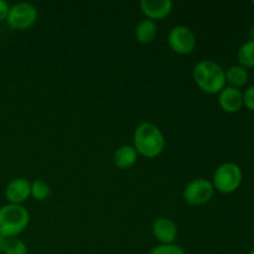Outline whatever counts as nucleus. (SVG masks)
I'll return each mask as SVG.
<instances>
[{"mask_svg":"<svg viewBox=\"0 0 254 254\" xmlns=\"http://www.w3.org/2000/svg\"><path fill=\"white\" fill-rule=\"evenodd\" d=\"M134 149L136 153L148 159L156 158L165 148V138L158 126L144 122L136 127L133 135Z\"/></svg>","mask_w":254,"mask_h":254,"instance_id":"obj_1","label":"nucleus"},{"mask_svg":"<svg viewBox=\"0 0 254 254\" xmlns=\"http://www.w3.org/2000/svg\"><path fill=\"white\" fill-rule=\"evenodd\" d=\"M192 77L201 91L208 94L220 93L226 87V72L211 60H202L193 67Z\"/></svg>","mask_w":254,"mask_h":254,"instance_id":"obj_2","label":"nucleus"},{"mask_svg":"<svg viewBox=\"0 0 254 254\" xmlns=\"http://www.w3.org/2000/svg\"><path fill=\"white\" fill-rule=\"evenodd\" d=\"M30 222V213L22 205L6 203L0 207V235L5 238H16Z\"/></svg>","mask_w":254,"mask_h":254,"instance_id":"obj_3","label":"nucleus"},{"mask_svg":"<svg viewBox=\"0 0 254 254\" xmlns=\"http://www.w3.org/2000/svg\"><path fill=\"white\" fill-rule=\"evenodd\" d=\"M243 174L240 166L235 163H225L216 169L212 185L215 190L222 193H232L242 184Z\"/></svg>","mask_w":254,"mask_h":254,"instance_id":"obj_4","label":"nucleus"},{"mask_svg":"<svg viewBox=\"0 0 254 254\" xmlns=\"http://www.w3.org/2000/svg\"><path fill=\"white\" fill-rule=\"evenodd\" d=\"M39 11L30 2H17L10 6L6 22L15 30H26L36 22Z\"/></svg>","mask_w":254,"mask_h":254,"instance_id":"obj_5","label":"nucleus"},{"mask_svg":"<svg viewBox=\"0 0 254 254\" xmlns=\"http://www.w3.org/2000/svg\"><path fill=\"white\" fill-rule=\"evenodd\" d=\"M215 193L212 183L206 179H196L184 189L183 197L191 206H201L207 203Z\"/></svg>","mask_w":254,"mask_h":254,"instance_id":"obj_6","label":"nucleus"},{"mask_svg":"<svg viewBox=\"0 0 254 254\" xmlns=\"http://www.w3.org/2000/svg\"><path fill=\"white\" fill-rule=\"evenodd\" d=\"M171 50L178 55H189L195 50L196 36L190 27L178 25L173 27L168 36Z\"/></svg>","mask_w":254,"mask_h":254,"instance_id":"obj_7","label":"nucleus"},{"mask_svg":"<svg viewBox=\"0 0 254 254\" xmlns=\"http://www.w3.org/2000/svg\"><path fill=\"white\" fill-rule=\"evenodd\" d=\"M31 196V183L25 178L12 179L5 188V197L9 203L21 205Z\"/></svg>","mask_w":254,"mask_h":254,"instance_id":"obj_8","label":"nucleus"},{"mask_svg":"<svg viewBox=\"0 0 254 254\" xmlns=\"http://www.w3.org/2000/svg\"><path fill=\"white\" fill-rule=\"evenodd\" d=\"M151 231L160 245H173L178 237V227L170 218L159 217L151 226Z\"/></svg>","mask_w":254,"mask_h":254,"instance_id":"obj_9","label":"nucleus"},{"mask_svg":"<svg viewBox=\"0 0 254 254\" xmlns=\"http://www.w3.org/2000/svg\"><path fill=\"white\" fill-rule=\"evenodd\" d=\"M173 1L171 0H141L140 9L141 12L149 20H161L168 16L173 10Z\"/></svg>","mask_w":254,"mask_h":254,"instance_id":"obj_10","label":"nucleus"},{"mask_svg":"<svg viewBox=\"0 0 254 254\" xmlns=\"http://www.w3.org/2000/svg\"><path fill=\"white\" fill-rule=\"evenodd\" d=\"M218 104L227 113H236L243 106V93L238 88L226 86L218 93Z\"/></svg>","mask_w":254,"mask_h":254,"instance_id":"obj_11","label":"nucleus"},{"mask_svg":"<svg viewBox=\"0 0 254 254\" xmlns=\"http://www.w3.org/2000/svg\"><path fill=\"white\" fill-rule=\"evenodd\" d=\"M136 160H138V153L133 145L121 146V148L117 149L113 156L114 165L122 170L131 168L136 163Z\"/></svg>","mask_w":254,"mask_h":254,"instance_id":"obj_12","label":"nucleus"},{"mask_svg":"<svg viewBox=\"0 0 254 254\" xmlns=\"http://www.w3.org/2000/svg\"><path fill=\"white\" fill-rule=\"evenodd\" d=\"M158 34V26L153 20L145 19L135 27V39L140 44H150Z\"/></svg>","mask_w":254,"mask_h":254,"instance_id":"obj_13","label":"nucleus"},{"mask_svg":"<svg viewBox=\"0 0 254 254\" xmlns=\"http://www.w3.org/2000/svg\"><path fill=\"white\" fill-rule=\"evenodd\" d=\"M248 78H250V74H248L247 68L240 66V64L230 67L226 71V83L230 84V87L240 88L247 83Z\"/></svg>","mask_w":254,"mask_h":254,"instance_id":"obj_14","label":"nucleus"},{"mask_svg":"<svg viewBox=\"0 0 254 254\" xmlns=\"http://www.w3.org/2000/svg\"><path fill=\"white\" fill-rule=\"evenodd\" d=\"M238 62L240 66L245 67V68H252L254 67V41L250 40V41L245 42L242 46L240 47L237 54Z\"/></svg>","mask_w":254,"mask_h":254,"instance_id":"obj_15","label":"nucleus"},{"mask_svg":"<svg viewBox=\"0 0 254 254\" xmlns=\"http://www.w3.org/2000/svg\"><path fill=\"white\" fill-rule=\"evenodd\" d=\"M51 189L50 185L44 180H34L31 183V196L37 201H45L50 196Z\"/></svg>","mask_w":254,"mask_h":254,"instance_id":"obj_16","label":"nucleus"},{"mask_svg":"<svg viewBox=\"0 0 254 254\" xmlns=\"http://www.w3.org/2000/svg\"><path fill=\"white\" fill-rule=\"evenodd\" d=\"M2 254H27V247L19 238H9Z\"/></svg>","mask_w":254,"mask_h":254,"instance_id":"obj_17","label":"nucleus"},{"mask_svg":"<svg viewBox=\"0 0 254 254\" xmlns=\"http://www.w3.org/2000/svg\"><path fill=\"white\" fill-rule=\"evenodd\" d=\"M149 254H186L180 246L175 245H159L149 252Z\"/></svg>","mask_w":254,"mask_h":254,"instance_id":"obj_18","label":"nucleus"},{"mask_svg":"<svg viewBox=\"0 0 254 254\" xmlns=\"http://www.w3.org/2000/svg\"><path fill=\"white\" fill-rule=\"evenodd\" d=\"M243 104L251 111H254V84L248 87L243 93Z\"/></svg>","mask_w":254,"mask_h":254,"instance_id":"obj_19","label":"nucleus"},{"mask_svg":"<svg viewBox=\"0 0 254 254\" xmlns=\"http://www.w3.org/2000/svg\"><path fill=\"white\" fill-rule=\"evenodd\" d=\"M9 10H10V5L7 4L5 0H0V22L4 21V20L6 21Z\"/></svg>","mask_w":254,"mask_h":254,"instance_id":"obj_20","label":"nucleus"},{"mask_svg":"<svg viewBox=\"0 0 254 254\" xmlns=\"http://www.w3.org/2000/svg\"><path fill=\"white\" fill-rule=\"evenodd\" d=\"M6 242H7V238H5L4 236L0 235V253H4V250H5V246H6Z\"/></svg>","mask_w":254,"mask_h":254,"instance_id":"obj_21","label":"nucleus"},{"mask_svg":"<svg viewBox=\"0 0 254 254\" xmlns=\"http://www.w3.org/2000/svg\"><path fill=\"white\" fill-rule=\"evenodd\" d=\"M250 35H251V37H252V40L254 41V26L252 27V29H251V31H250Z\"/></svg>","mask_w":254,"mask_h":254,"instance_id":"obj_22","label":"nucleus"},{"mask_svg":"<svg viewBox=\"0 0 254 254\" xmlns=\"http://www.w3.org/2000/svg\"><path fill=\"white\" fill-rule=\"evenodd\" d=\"M248 254H254V248H253V250H252V251H251V252H250V253H248Z\"/></svg>","mask_w":254,"mask_h":254,"instance_id":"obj_23","label":"nucleus"},{"mask_svg":"<svg viewBox=\"0 0 254 254\" xmlns=\"http://www.w3.org/2000/svg\"><path fill=\"white\" fill-rule=\"evenodd\" d=\"M252 4H253V5H254V0H253V1H252Z\"/></svg>","mask_w":254,"mask_h":254,"instance_id":"obj_24","label":"nucleus"}]
</instances>
